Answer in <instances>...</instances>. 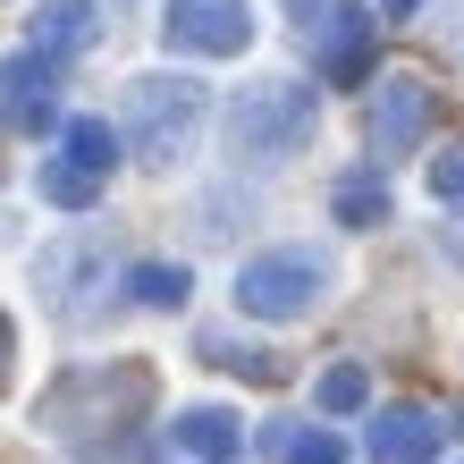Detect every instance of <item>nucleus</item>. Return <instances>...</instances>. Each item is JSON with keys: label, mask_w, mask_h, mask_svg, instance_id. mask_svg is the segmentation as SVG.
Wrapping results in <instances>:
<instances>
[{"label": "nucleus", "mask_w": 464, "mask_h": 464, "mask_svg": "<svg viewBox=\"0 0 464 464\" xmlns=\"http://www.w3.org/2000/svg\"><path fill=\"white\" fill-rule=\"evenodd\" d=\"M430 195H440V203H456V211H464V144H448L440 160H430Z\"/></svg>", "instance_id": "21"}, {"label": "nucleus", "mask_w": 464, "mask_h": 464, "mask_svg": "<svg viewBox=\"0 0 464 464\" xmlns=\"http://www.w3.org/2000/svg\"><path fill=\"white\" fill-rule=\"evenodd\" d=\"M448 17H456V51H464V0H448Z\"/></svg>", "instance_id": "24"}, {"label": "nucleus", "mask_w": 464, "mask_h": 464, "mask_svg": "<svg viewBox=\"0 0 464 464\" xmlns=\"http://www.w3.org/2000/svg\"><path fill=\"white\" fill-rule=\"evenodd\" d=\"M152 414V372L144 363H76L43 389L34 422L51 440H68L85 464H111V440Z\"/></svg>", "instance_id": "1"}, {"label": "nucleus", "mask_w": 464, "mask_h": 464, "mask_svg": "<svg viewBox=\"0 0 464 464\" xmlns=\"http://www.w3.org/2000/svg\"><path fill=\"white\" fill-rule=\"evenodd\" d=\"M330 254L321 245H270V254H254L237 270V313L254 321H313L321 304H330Z\"/></svg>", "instance_id": "4"}, {"label": "nucleus", "mask_w": 464, "mask_h": 464, "mask_svg": "<svg viewBox=\"0 0 464 464\" xmlns=\"http://www.w3.org/2000/svg\"><path fill=\"white\" fill-rule=\"evenodd\" d=\"M414 9H422V0H380V17H389V25H397V17H414Z\"/></svg>", "instance_id": "23"}, {"label": "nucleus", "mask_w": 464, "mask_h": 464, "mask_svg": "<svg viewBox=\"0 0 464 464\" xmlns=\"http://www.w3.org/2000/svg\"><path fill=\"white\" fill-rule=\"evenodd\" d=\"M9 363H17V330H9V313H0V389H9Z\"/></svg>", "instance_id": "22"}, {"label": "nucleus", "mask_w": 464, "mask_h": 464, "mask_svg": "<svg viewBox=\"0 0 464 464\" xmlns=\"http://www.w3.org/2000/svg\"><path fill=\"white\" fill-rule=\"evenodd\" d=\"M160 43L186 60H237L254 43V0H160Z\"/></svg>", "instance_id": "6"}, {"label": "nucleus", "mask_w": 464, "mask_h": 464, "mask_svg": "<svg viewBox=\"0 0 464 464\" xmlns=\"http://www.w3.org/2000/svg\"><path fill=\"white\" fill-rule=\"evenodd\" d=\"M178 448L195 464H228L245 448V422L228 414V405H186V414H178Z\"/></svg>", "instance_id": "12"}, {"label": "nucleus", "mask_w": 464, "mask_h": 464, "mask_svg": "<svg viewBox=\"0 0 464 464\" xmlns=\"http://www.w3.org/2000/svg\"><path fill=\"white\" fill-rule=\"evenodd\" d=\"M287 464H346V440H338V430H304V422H295Z\"/></svg>", "instance_id": "19"}, {"label": "nucleus", "mask_w": 464, "mask_h": 464, "mask_svg": "<svg viewBox=\"0 0 464 464\" xmlns=\"http://www.w3.org/2000/svg\"><path fill=\"white\" fill-rule=\"evenodd\" d=\"M430 119H440V93L422 85V76H380V102H372V169H389V160H405L430 135Z\"/></svg>", "instance_id": "7"}, {"label": "nucleus", "mask_w": 464, "mask_h": 464, "mask_svg": "<svg viewBox=\"0 0 464 464\" xmlns=\"http://www.w3.org/2000/svg\"><path fill=\"white\" fill-rule=\"evenodd\" d=\"M313 405H321V414H363V405H372V372H363V363H338V372H321Z\"/></svg>", "instance_id": "18"}, {"label": "nucleus", "mask_w": 464, "mask_h": 464, "mask_svg": "<svg viewBox=\"0 0 464 464\" xmlns=\"http://www.w3.org/2000/svg\"><path fill=\"white\" fill-rule=\"evenodd\" d=\"M372 43H380V25H372L363 0H354L330 34H321V76H330V85H363L372 76Z\"/></svg>", "instance_id": "11"}, {"label": "nucleus", "mask_w": 464, "mask_h": 464, "mask_svg": "<svg viewBox=\"0 0 464 464\" xmlns=\"http://www.w3.org/2000/svg\"><path fill=\"white\" fill-rule=\"evenodd\" d=\"M34 287H43V304L60 313L68 330H85V321H93V295H111V245H102V237H60V245H43Z\"/></svg>", "instance_id": "5"}, {"label": "nucleus", "mask_w": 464, "mask_h": 464, "mask_svg": "<svg viewBox=\"0 0 464 464\" xmlns=\"http://www.w3.org/2000/svg\"><path fill=\"white\" fill-rule=\"evenodd\" d=\"M68 111H60V60H43V51H17L9 68H0V127L9 135H51Z\"/></svg>", "instance_id": "8"}, {"label": "nucleus", "mask_w": 464, "mask_h": 464, "mask_svg": "<svg viewBox=\"0 0 464 464\" xmlns=\"http://www.w3.org/2000/svg\"><path fill=\"white\" fill-rule=\"evenodd\" d=\"M313 119H321V102L313 85H295V76H254L237 102H228V160L237 169H279V160H295L313 144Z\"/></svg>", "instance_id": "2"}, {"label": "nucleus", "mask_w": 464, "mask_h": 464, "mask_svg": "<svg viewBox=\"0 0 464 464\" xmlns=\"http://www.w3.org/2000/svg\"><path fill=\"white\" fill-rule=\"evenodd\" d=\"M203 111H211V85H195V76H135L119 93V144L144 169H178L203 135Z\"/></svg>", "instance_id": "3"}, {"label": "nucleus", "mask_w": 464, "mask_h": 464, "mask_svg": "<svg viewBox=\"0 0 464 464\" xmlns=\"http://www.w3.org/2000/svg\"><path fill=\"white\" fill-rule=\"evenodd\" d=\"M34 186H43V203H51V211H93L111 178H102V169H85V160H68V152H51Z\"/></svg>", "instance_id": "13"}, {"label": "nucleus", "mask_w": 464, "mask_h": 464, "mask_svg": "<svg viewBox=\"0 0 464 464\" xmlns=\"http://www.w3.org/2000/svg\"><path fill=\"white\" fill-rule=\"evenodd\" d=\"M354 9V0H287V17L295 25H304V43H321V34H330V25Z\"/></svg>", "instance_id": "20"}, {"label": "nucleus", "mask_w": 464, "mask_h": 464, "mask_svg": "<svg viewBox=\"0 0 464 464\" xmlns=\"http://www.w3.org/2000/svg\"><path fill=\"white\" fill-rule=\"evenodd\" d=\"M119 295H135V304H152V313H178L186 295H195V279H186V262H127Z\"/></svg>", "instance_id": "15"}, {"label": "nucleus", "mask_w": 464, "mask_h": 464, "mask_svg": "<svg viewBox=\"0 0 464 464\" xmlns=\"http://www.w3.org/2000/svg\"><path fill=\"white\" fill-rule=\"evenodd\" d=\"M203 354L220 372H245V380H262V389H279V354H262V346H237L228 330H203Z\"/></svg>", "instance_id": "17"}, {"label": "nucleus", "mask_w": 464, "mask_h": 464, "mask_svg": "<svg viewBox=\"0 0 464 464\" xmlns=\"http://www.w3.org/2000/svg\"><path fill=\"white\" fill-rule=\"evenodd\" d=\"M102 43V0H43L34 25H25V51H43V60H76V51Z\"/></svg>", "instance_id": "10"}, {"label": "nucleus", "mask_w": 464, "mask_h": 464, "mask_svg": "<svg viewBox=\"0 0 464 464\" xmlns=\"http://www.w3.org/2000/svg\"><path fill=\"white\" fill-rule=\"evenodd\" d=\"M330 211H338V228H380L389 220V169H346Z\"/></svg>", "instance_id": "14"}, {"label": "nucleus", "mask_w": 464, "mask_h": 464, "mask_svg": "<svg viewBox=\"0 0 464 464\" xmlns=\"http://www.w3.org/2000/svg\"><path fill=\"white\" fill-rule=\"evenodd\" d=\"M60 152H68V160H85V169H102V178H111V160H119L127 144H119V127H111V119H60Z\"/></svg>", "instance_id": "16"}, {"label": "nucleus", "mask_w": 464, "mask_h": 464, "mask_svg": "<svg viewBox=\"0 0 464 464\" xmlns=\"http://www.w3.org/2000/svg\"><path fill=\"white\" fill-rule=\"evenodd\" d=\"M363 448H372V464H430L440 456V414L430 405H380Z\"/></svg>", "instance_id": "9"}]
</instances>
